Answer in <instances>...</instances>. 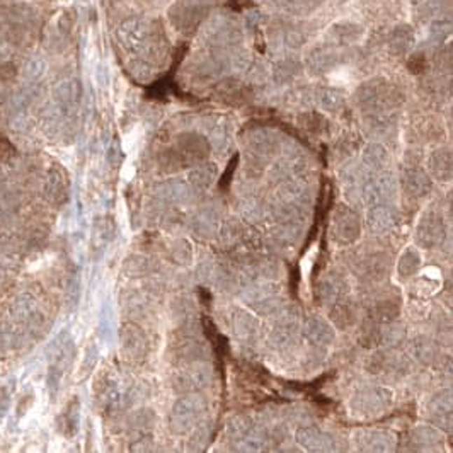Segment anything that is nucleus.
<instances>
[{
    "mask_svg": "<svg viewBox=\"0 0 453 453\" xmlns=\"http://www.w3.org/2000/svg\"><path fill=\"white\" fill-rule=\"evenodd\" d=\"M153 27L144 18H128L118 27V38L130 53H141L153 46Z\"/></svg>",
    "mask_w": 453,
    "mask_h": 453,
    "instance_id": "f257e3e1",
    "label": "nucleus"
},
{
    "mask_svg": "<svg viewBox=\"0 0 453 453\" xmlns=\"http://www.w3.org/2000/svg\"><path fill=\"white\" fill-rule=\"evenodd\" d=\"M204 36L218 50H232L240 45L244 34L239 21L230 15H215L204 27Z\"/></svg>",
    "mask_w": 453,
    "mask_h": 453,
    "instance_id": "f03ea898",
    "label": "nucleus"
},
{
    "mask_svg": "<svg viewBox=\"0 0 453 453\" xmlns=\"http://www.w3.org/2000/svg\"><path fill=\"white\" fill-rule=\"evenodd\" d=\"M208 7L202 4H189V2H177L169 9V19L174 27L181 33H193L203 19L207 18Z\"/></svg>",
    "mask_w": 453,
    "mask_h": 453,
    "instance_id": "7ed1b4c3",
    "label": "nucleus"
},
{
    "mask_svg": "<svg viewBox=\"0 0 453 453\" xmlns=\"http://www.w3.org/2000/svg\"><path fill=\"white\" fill-rule=\"evenodd\" d=\"M69 191V177L58 165L51 167L45 179V195L51 203H63Z\"/></svg>",
    "mask_w": 453,
    "mask_h": 453,
    "instance_id": "20e7f679",
    "label": "nucleus"
},
{
    "mask_svg": "<svg viewBox=\"0 0 453 453\" xmlns=\"http://www.w3.org/2000/svg\"><path fill=\"white\" fill-rule=\"evenodd\" d=\"M82 97V88L78 84V81H63L55 89V99L63 111H72L77 108V104L81 102Z\"/></svg>",
    "mask_w": 453,
    "mask_h": 453,
    "instance_id": "39448f33",
    "label": "nucleus"
},
{
    "mask_svg": "<svg viewBox=\"0 0 453 453\" xmlns=\"http://www.w3.org/2000/svg\"><path fill=\"white\" fill-rule=\"evenodd\" d=\"M337 63L336 50L330 46H319L310 51L309 58H307V65H309L310 72L314 74H326L333 70Z\"/></svg>",
    "mask_w": 453,
    "mask_h": 453,
    "instance_id": "423d86ee",
    "label": "nucleus"
},
{
    "mask_svg": "<svg viewBox=\"0 0 453 453\" xmlns=\"http://www.w3.org/2000/svg\"><path fill=\"white\" fill-rule=\"evenodd\" d=\"M271 43L279 50H298L303 45V34L291 26H278L271 31Z\"/></svg>",
    "mask_w": 453,
    "mask_h": 453,
    "instance_id": "0eeeda50",
    "label": "nucleus"
},
{
    "mask_svg": "<svg viewBox=\"0 0 453 453\" xmlns=\"http://www.w3.org/2000/svg\"><path fill=\"white\" fill-rule=\"evenodd\" d=\"M414 45V31L409 26H397L389 38V50L393 55H405Z\"/></svg>",
    "mask_w": 453,
    "mask_h": 453,
    "instance_id": "6e6552de",
    "label": "nucleus"
},
{
    "mask_svg": "<svg viewBox=\"0 0 453 453\" xmlns=\"http://www.w3.org/2000/svg\"><path fill=\"white\" fill-rule=\"evenodd\" d=\"M329 34L336 39V43L348 45V43L356 41L363 34V29L358 25H353V22H340V25L330 27Z\"/></svg>",
    "mask_w": 453,
    "mask_h": 453,
    "instance_id": "1a4fd4ad",
    "label": "nucleus"
},
{
    "mask_svg": "<svg viewBox=\"0 0 453 453\" xmlns=\"http://www.w3.org/2000/svg\"><path fill=\"white\" fill-rule=\"evenodd\" d=\"M78 411H81V405H78L77 399H74L72 403L67 405L65 411H63V414L60 417V424H62V431L65 433L67 436L76 435L77 426H78Z\"/></svg>",
    "mask_w": 453,
    "mask_h": 453,
    "instance_id": "9d476101",
    "label": "nucleus"
},
{
    "mask_svg": "<svg viewBox=\"0 0 453 453\" xmlns=\"http://www.w3.org/2000/svg\"><path fill=\"white\" fill-rule=\"evenodd\" d=\"M321 2L322 0H290V4L283 11H286L288 14L303 15L317 9Z\"/></svg>",
    "mask_w": 453,
    "mask_h": 453,
    "instance_id": "9b49d317",
    "label": "nucleus"
},
{
    "mask_svg": "<svg viewBox=\"0 0 453 453\" xmlns=\"http://www.w3.org/2000/svg\"><path fill=\"white\" fill-rule=\"evenodd\" d=\"M319 102H321L322 108H326L328 111H334V109H337L341 106L342 96L337 90L324 89L319 92Z\"/></svg>",
    "mask_w": 453,
    "mask_h": 453,
    "instance_id": "f8f14e48",
    "label": "nucleus"
},
{
    "mask_svg": "<svg viewBox=\"0 0 453 453\" xmlns=\"http://www.w3.org/2000/svg\"><path fill=\"white\" fill-rule=\"evenodd\" d=\"M298 72V65H297V62H291V60H285V62H281L278 65V69H277V77L279 78V81H285V78H290V77H293L295 74Z\"/></svg>",
    "mask_w": 453,
    "mask_h": 453,
    "instance_id": "ddd939ff",
    "label": "nucleus"
},
{
    "mask_svg": "<svg viewBox=\"0 0 453 453\" xmlns=\"http://www.w3.org/2000/svg\"><path fill=\"white\" fill-rule=\"evenodd\" d=\"M43 72H45V63L41 60H31L26 65V77L29 81H36V78L41 77Z\"/></svg>",
    "mask_w": 453,
    "mask_h": 453,
    "instance_id": "4468645a",
    "label": "nucleus"
},
{
    "mask_svg": "<svg viewBox=\"0 0 453 453\" xmlns=\"http://www.w3.org/2000/svg\"><path fill=\"white\" fill-rule=\"evenodd\" d=\"M9 404H11V387L9 385H6V387L0 389V416L6 414Z\"/></svg>",
    "mask_w": 453,
    "mask_h": 453,
    "instance_id": "2eb2a0df",
    "label": "nucleus"
},
{
    "mask_svg": "<svg viewBox=\"0 0 453 453\" xmlns=\"http://www.w3.org/2000/svg\"><path fill=\"white\" fill-rule=\"evenodd\" d=\"M15 77V67L13 63H2L0 65V81H13Z\"/></svg>",
    "mask_w": 453,
    "mask_h": 453,
    "instance_id": "dca6fc26",
    "label": "nucleus"
},
{
    "mask_svg": "<svg viewBox=\"0 0 453 453\" xmlns=\"http://www.w3.org/2000/svg\"><path fill=\"white\" fill-rule=\"evenodd\" d=\"M273 4H277L278 7H281V9H285V7L290 4V0H273Z\"/></svg>",
    "mask_w": 453,
    "mask_h": 453,
    "instance_id": "f3484780",
    "label": "nucleus"
},
{
    "mask_svg": "<svg viewBox=\"0 0 453 453\" xmlns=\"http://www.w3.org/2000/svg\"><path fill=\"white\" fill-rule=\"evenodd\" d=\"M183 2H189V4H202V6H207V0H183Z\"/></svg>",
    "mask_w": 453,
    "mask_h": 453,
    "instance_id": "a211bd4d",
    "label": "nucleus"
},
{
    "mask_svg": "<svg viewBox=\"0 0 453 453\" xmlns=\"http://www.w3.org/2000/svg\"><path fill=\"white\" fill-rule=\"evenodd\" d=\"M0 183H2V174H0Z\"/></svg>",
    "mask_w": 453,
    "mask_h": 453,
    "instance_id": "6ab92c4d",
    "label": "nucleus"
}]
</instances>
